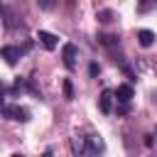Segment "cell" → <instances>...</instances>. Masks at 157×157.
Returning <instances> with one entry per match:
<instances>
[{"label": "cell", "mask_w": 157, "mask_h": 157, "mask_svg": "<svg viewBox=\"0 0 157 157\" xmlns=\"http://www.w3.org/2000/svg\"><path fill=\"white\" fill-rule=\"evenodd\" d=\"M98 44H103V47H115V44H118V34H98Z\"/></svg>", "instance_id": "9c48e42d"}, {"label": "cell", "mask_w": 157, "mask_h": 157, "mask_svg": "<svg viewBox=\"0 0 157 157\" xmlns=\"http://www.w3.org/2000/svg\"><path fill=\"white\" fill-rule=\"evenodd\" d=\"M137 42H140V47H152L155 32H152V29H140V32H137Z\"/></svg>", "instance_id": "ba28073f"}, {"label": "cell", "mask_w": 157, "mask_h": 157, "mask_svg": "<svg viewBox=\"0 0 157 157\" xmlns=\"http://www.w3.org/2000/svg\"><path fill=\"white\" fill-rule=\"evenodd\" d=\"M2 105H5V86L0 83V108H2Z\"/></svg>", "instance_id": "2e32d148"}, {"label": "cell", "mask_w": 157, "mask_h": 157, "mask_svg": "<svg viewBox=\"0 0 157 157\" xmlns=\"http://www.w3.org/2000/svg\"><path fill=\"white\" fill-rule=\"evenodd\" d=\"M96 20H98V22H113V20H115V12H113V10H98Z\"/></svg>", "instance_id": "8fae6325"}, {"label": "cell", "mask_w": 157, "mask_h": 157, "mask_svg": "<svg viewBox=\"0 0 157 157\" xmlns=\"http://www.w3.org/2000/svg\"><path fill=\"white\" fill-rule=\"evenodd\" d=\"M0 110H2V115L10 118V120H20V123H27V120H29V110L22 108V105H2Z\"/></svg>", "instance_id": "6da1fadb"}, {"label": "cell", "mask_w": 157, "mask_h": 157, "mask_svg": "<svg viewBox=\"0 0 157 157\" xmlns=\"http://www.w3.org/2000/svg\"><path fill=\"white\" fill-rule=\"evenodd\" d=\"M152 142H155V137H152V135H145V145H147V147H150V145H152Z\"/></svg>", "instance_id": "e0dca14e"}, {"label": "cell", "mask_w": 157, "mask_h": 157, "mask_svg": "<svg viewBox=\"0 0 157 157\" xmlns=\"http://www.w3.org/2000/svg\"><path fill=\"white\" fill-rule=\"evenodd\" d=\"M88 74H91V76H98V74H101V66H98L96 61H93V64H88Z\"/></svg>", "instance_id": "9a60e30c"}, {"label": "cell", "mask_w": 157, "mask_h": 157, "mask_svg": "<svg viewBox=\"0 0 157 157\" xmlns=\"http://www.w3.org/2000/svg\"><path fill=\"white\" fill-rule=\"evenodd\" d=\"M64 96H66V101H74V86H71L69 78L64 81Z\"/></svg>", "instance_id": "7c38bea8"}, {"label": "cell", "mask_w": 157, "mask_h": 157, "mask_svg": "<svg viewBox=\"0 0 157 157\" xmlns=\"http://www.w3.org/2000/svg\"><path fill=\"white\" fill-rule=\"evenodd\" d=\"M61 59H64L66 69H74V66H76V47H74L71 42L61 47Z\"/></svg>", "instance_id": "5b68a950"}, {"label": "cell", "mask_w": 157, "mask_h": 157, "mask_svg": "<svg viewBox=\"0 0 157 157\" xmlns=\"http://www.w3.org/2000/svg\"><path fill=\"white\" fill-rule=\"evenodd\" d=\"M155 137H157V128H155Z\"/></svg>", "instance_id": "d6986e66"}, {"label": "cell", "mask_w": 157, "mask_h": 157, "mask_svg": "<svg viewBox=\"0 0 157 157\" xmlns=\"http://www.w3.org/2000/svg\"><path fill=\"white\" fill-rule=\"evenodd\" d=\"M37 5H39L42 10H52V7H54V0H37Z\"/></svg>", "instance_id": "5bb4252c"}, {"label": "cell", "mask_w": 157, "mask_h": 157, "mask_svg": "<svg viewBox=\"0 0 157 157\" xmlns=\"http://www.w3.org/2000/svg\"><path fill=\"white\" fill-rule=\"evenodd\" d=\"M113 98H115V96H113L110 88H103V91H101V96H98V108H101V113L108 115V113L113 110Z\"/></svg>", "instance_id": "3957f363"}, {"label": "cell", "mask_w": 157, "mask_h": 157, "mask_svg": "<svg viewBox=\"0 0 157 157\" xmlns=\"http://www.w3.org/2000/svg\"><path fill=\"white\" fill-rule=\"evenodd\" d=\"M25 88H27V81H25V78H17V81H15V86H12V93L17 96V93H20V91H25Z\"/></svg>", "instance_id": "4fadbf2b"}, {"label": "cell", "mask_w": 157, "mask_h": 157, "mask_svg": "<svg viewBox=\"0 0 157 157\" xmlns=\"http://www.w3.org/2000/svg\"><path fill=\"white\" fill-rule=\"evenodd\" d=\"M0 12H2V2H0Z\"/></svg>", "instance_id": "44dd1931"}, {"label": "cell", "mask_w": 157, "mask_h": 157, "mask_svg": "<svg viewBox=\"0 0 157 157\" xmlns=\"http://www.w3.org/2000/svg\"><path fill=\"white\" fill-rule=\"evenodd\" d=\"M155 7H157V0H140L137 2V12H142V15L145 12H152Z\"/></svg>", "instance_id": "30bf717a"}, {"label": "cell", "mask_w": 157, "mask_h": 157, "mask_svg": "<svg viewBox=\"0 0 157 157\" xmlns=\"http://www.w3.org/2000/svg\"><path fill=\"white\" fill-rule=\"evenodd\" d=\"M20 56H22V54H20V49H17V47H12V44H7V47H2V49H0V59H5V64H10V66H15Z\"/></svg>", "instance_id": "277c9868"}, {"label": "cell", "mask_w": 157, "mask_h": 157, "mask_svg": "<svg viewBox=\"0 0 157 157\" xmlns=\"http://www.w3.org/2000/svg\"><path fill=\"white\" fill-rule=\"evenodd\" d=\"M12 157H22V155H12Z\"/></svg>", "instance_id": "ffe728a7"}, {"label": "cell", "mask_w": 157, "mask_h": 157, "mask_svg": "<svg viewBox=\"0 0 157 157\" xmlns=\"http://www.w3.org/2000/svg\"><path fill=\"white\" fill-rule=\"evenodd\" d=\"M44 157H52V150H47V152H44Z\"/></svg>", "instance_id": "ac0fdd59"}, {"label": "cell", "mask_w": 157, "mask_h": 157, "mask_svg": "<svg viewBox=\"0 0 157 157\" xmlns=\"http://www.w3.org/2000/svg\"><path fill=\"white\" fill-rule=\"evenodd\" d=\"M37 39H39V44H42L44 49H49V52L59 47V37H56V34H52V32H44V29H39V32H37Z\"/></svg>", "instance_id": "7a4b0ae2"}, {"label": "cell", "mask_w": 157, "mask_h": 157, "mask_svg": "<svg viewBox=\"0 0 157 157\" xmlns=\"http://www.w3.org/2000/svg\"><path fill=\"white\" fill-rule=\"evenodd\" d=\"M113 96L118 98V103H130L132 101V86L123 83V86H118V91H113Z\"/></svg>", "instance_id": "8992f818"}, {"label": "cell", "mask_w": 157, "mask_h": 157, "mask_svg": "<svg viewBox=\"0 0 157 157\" xmlns=\"http://www.w3.org/2000/svg\"><path fill=\"white\" fill-rule=\"evenodd\" d=\"M71 150H74V155H86V150H88V137L76 135V137L71 140Z\"/></svg>", "instance_id": "52a82bcc"}]
</instances>
